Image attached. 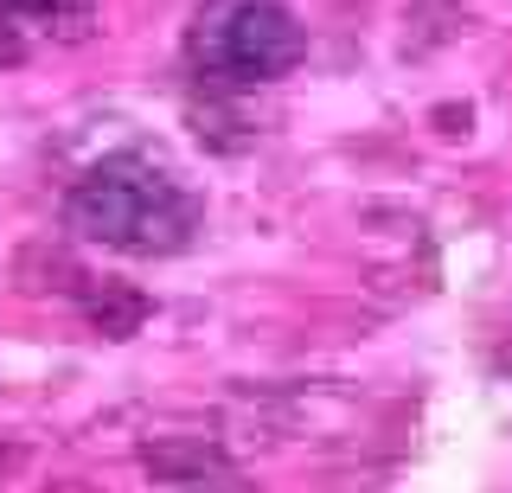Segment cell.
Segmentation results:
<instances>
[{"mask_svg":"<svg viewBox=\"0 0 512 493\" xmlns=\"http://www.w3.org/2000/svg\"><path fill=\"white\" fill-rule=\"evenodd\" d=\"M199 225V193L154 154H109L64 186V231L109 257H180Z\"/></svg>","mask_w":512,"mask_h":493,"instance_id":"obj_1","label":"cell"},{"mask_svg":"<svg viewBox=\"0 0 512 493\" xmlns=\"http://www.w3.org/2000/svg\"><path fill=\"white\" fill-rule=\"evenodd\" d=\"M180 58L212 97H244L308 58V26L282 0H205L186 20Z\"/></svg>","mask_w":512,"mask_h":493,"instance_id":"obj_2","label":"cell"},{"mask_svg":"<svg viewBox=\"0 0 512 493\" xmlns=\"http://www.w3.org/2000/svg\"><path fill=\"white\" fill-rule=\"evenodd\" d=\"M90 26V0H0V65H26L52 45H77L90 39Z\"/></svg>","mask_w":512,"mask_h":493,"instance_id":"obj_3","label":"cell"},{"mask_svg":"<svg viewBox=\"0 0 512 493\" xmlns=\"http://www.w3.org/2000/svg\"><path fill=\"white\" fill-rule=\"evenodd\" d=\"M186 493H231V481H218V474H212V481H192Z\"/></svg>","mask_w":512,"mask_h":493,"instance_id":"obj_4","label":"cell"},{"mask_svg":"<svg viewBox=\"0 0 512 493\" xmlns=\"http://www.w3.org/2000/svg\"><path fill=\"white\" fill-rule=\"evenodd\" d=\"M506 359H512V346H506Z\"/></svg>","mask_w":512,"mask_h":493,"instance_id":"obj_5","label":"cell"}]
</instances>
